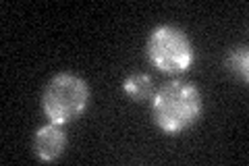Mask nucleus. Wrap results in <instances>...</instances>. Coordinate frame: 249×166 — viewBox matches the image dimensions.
Instances as JSON below:
<instances>
[{"label":"nucleus","instance_id":"f03ea898","mask_svg":"<svg viewBox=\"0 0 249 166\" xmlns=\"http://www.w3.org/2000/svg\"><path fill=\"white\" fill-rule=\"evenodd\" d=\"M89 106V85L75 73L54 75L44 88L42 110L50 123L69 125L77 121Z\"/></svg>","mask_w":249,"mask_h":166},{"label":"nucleus","instance_id":"423d86ee","mask_svg":"<svg viewBox=\"0 0 249 166\" xmlns=\"http://www.w3.org/2000/svg\"><path fill=\"white\" fill-rule=\"evenodd\" d=\"M224 65L235 77H239L241 81H247L249 79V52L247 46H235L227 52V58H224Z\"/></svg>","mask_w":249,"mask_h":166},{"label":"nucleus","instance_id":"20e7f679","mask_svg":"<svg viewBox=\"0 0 249 166\" xmlns=\"http://www.w3.org/2000/svg\"><path fill=\"white\" fill-rule=\"evenodd\" d=\"M67 148V131L62 125L48 123L34 135V154L42 162H56Z\"/></svg>","mask_w":249,"mask_h":166},{"label":"nucleus","instance_id":"39448f33","mask_svg":"<svg viewBox=\"0 0 249 166\" xmlns=\"http://www.w3.org/2000/svg\"><path fill=\"white\" fill-rule=\"evenodd\" d=\"M123 92L133 102H145L154 96V83L147 73H133L123 81Z\"/></svg>","mask_w":249,"mask_h":166},{"label":"nucleus","instance_id":"7ed1b4c3","mask_svg":"<svg viewBox=\"0 0 249 166\" xmlns=\"http://www.w3.org/2000/svg\"><path fill=\"white\" fill-rule=\"evenodd\" d=\"M147 60L164 75H183L196 62V50L189 36L175 25H158L152 29L145 44Z\"/></svg>","mask_w":249,"mask_h":166},{"label":"nucleus","instance_id":"f257e3e1","mask_svg":"<svg viewBox=\"0 0 249 166\" xmlns=\"http://www.w3.org/2000/svg\"><path fill=\"white\" fill-rule=\"evenodd\" d=\"M204 112V100L193 83L173 79L152 96L154 125L166 135H181L191 129Z\"/></svg>","mask_w":249,"mask_h":166}]
</instances>
